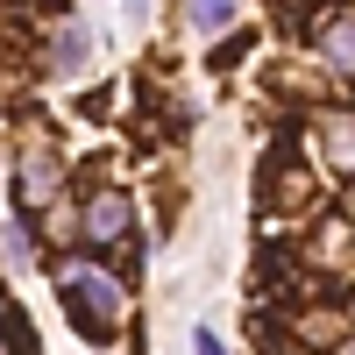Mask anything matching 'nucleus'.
Returning <instances> with one entry per match:
<instances>
[{"label": "nucleus", "instance_id": "obj_1", "mask_svg": "<svg viewBox=\"0 0 355 355\" xmlns=\"http://www.w3.org/2000/svg\"><path fill=\"white\" fill-rule=\"evenodd\" d=\"M57 299H64L71 327H78L85 341H107L114 327H121V284H114V277H100L93 263H78V256H64V263H57Z\"/></svg>", "mask_w": 355, "mask_h": 355}, {"label": "nucleus", "instance_id": "obj_2", "mask_svg": "<svg viewBox=\"0 0 355 355\" xmlns=\"http://www.w3.org/2000/svg\"><path fill=\"white\" fill-rule=\"evenodd\" d=\"M128 227H135L128 192H93V199H85V214H78V234H85V242H128Z\"/></svg>", "mask_w": 355, "mask_h": 355}, {"label": "nucleus", "instance_id": "obj_11", "mask_svg": "<svg viewBox=\"0 0 355 355\" xmlns=\"http://www.w3.org/2000/svg\"><path fill=\"white\" fill-rule=\"evenodd\" d=\"M348 313H355V306H348Z\"/></svg>", "mask_w": 355, "mask_h": 355}, {"label": "nucleus", "instance_id": "obj_7", "mask_svg": "<svg viewBox=\"0 0 355 355\" xmlns=\"http://www.w3.org/2000/svg\"><path fill=\"white\" fill-rule=\"evenodd\" d=\"M185 21L199 28V36H214V28L234 21V0H185Z\"/></svg>", "mask_w": 355, "mask_h": 355}, {"label": "nucleus", "instance_id": "obj_10", "mask_svg": "<svg viewBox=\"0 0 355 355\" xmlns=\"http://www.w3.org/2000/svg\"><path fill=\"white\" fill-rule=\"evenodd\" d=\"M334 355H355V334H348V341H334Z\"/></svg>", "mask_w": 355, "mask_h": 355}, {"label": "nucleus", "instance_id": "obj_9", "mask_svg": "<svg viewBox=\"0 0 355 355\" xmlns=\"http://www.w3.org/2000/svg\"><path fill=\"white\" fill-rule=\"evenodd\" d=\"M0 355H28V341L21 334H0Z\"/></svg>", "mask_w": 355, "mask_h": 355}, {"label": "nucleus", "instance_id": "obj_3", "mask_svg": "<svg viewBox=\"0 0 355 355\" xmlns=\"http://www.w3.org/2000/svg\"><path fill=\"white\" fill-rule=\"evenodd\" d=\"M320 64L334 78H355V15H327L320 21Z\"/></svg>", "mask_w": 355, "mask_h": 355}, {"label": "nucleus", "instance_id": "obj_6", "mask_svg": "<svg viewBox=\"0 0 355 355\" xmlns=\"http://www.w3.org/2000/svg\"><path fill=\"white\" fill-rule=\"evenodd\" d=\"M78 57H85V28L64 21V28H57V43H50V71H78Z\"/></svg>", "mask_w": 355, "mask_h": 355}, {"label": "nucleus", "instance_id": "obj_5", "mask_svg": "<svg viewBox=\"0 0 355 355\" xmlns=\"http://www.w3.org/2000/svg\"><path fill=\"white\" fill-rule=\"evenodd\" d=\"M50 185H57V164H50L43 150H21V178H15V199H21V220L36 214V199H50Z\"/></svg>", "mask_w": 355, "mask_h": 355}, {"label": "nucleus", "instance_id": "obj_8", "mask_svg": "<svg viewBox=\"0 0 355 355\" xmlns=\"http://www.w3.org/2000/svg\"><path fill=\"white\" fill-rule=\"evenodd\" d=\"M192 355H227V348L214 341V327H199V334H192Z\"/></svg>", "mask_w": 355, "mask_h": 355}, {"label": "nucleus", "instance_id": "obj_4", "mask_svg": "<svg viewBox=\"0 0 355 355\" xmlns=\"http://www.w3.org/2000/svg\"><path fill=\"white\" fill-rule=\"evenodd\" d=\"M320 164L327 171H355V107H341V114L320 121Z\"/></svg>", "mask_w": 355, "mask_h": 355}]
</instances>
